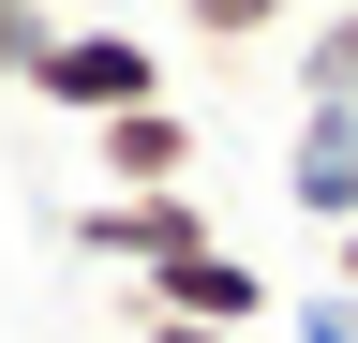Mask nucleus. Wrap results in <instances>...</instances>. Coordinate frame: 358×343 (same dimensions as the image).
<instances>
[{
  "label": "nucleus",
  "instance_id": "obj_5",
  "mask_svg": "<svg viewBox=\"0 0 358 343\" xmlns=\"http://www.w3.org/2000/svg\"><path fill=\"white\" fill-rule=\"evenodd\" d=\"M284 194L313 209V224H358V105H299V135H284Z\"/></svg>",
  "mask_w": 358,
  "mask_h": 343
},
{
  "label": "nucleus",
  "instance_id": "obj_4",
  "mask_svg": "<svg viewBox=\"0 0 358 343\" xmlns=\"http://www.w3.org/2000/svg\"><path fill=\"white\" fill-rule=\"evenodd\" d=\"M90 164H105V194H194V119L120 105V119H90Z\"/></svg>",
  "mask_w": 358,
  "mask_h": 343
},
{
  "label": "nucleus",
  "instance_id": "obj_8",
  "mask_svg": "<svg viewBox=\"0 0 358 343\" xmlns=\"http://www.w3.org/2000/svg\"><path fill=\"white\" fill-rule=\"evenodd\" d=\"M45 30H60L45 0H0V90H30V60H45Z\"/></svg>",
  "mask_w": 358,
  "mask_h": 343
},
{
  "label": "nucleus",
  "instance_id": "obj_7",
  "mask_svg": "<svg viewBox=\"0 0 358 343\" xmlns=\"http://www.w3.org/2000/svg\"><path fill=\"white\" fill-rule=\"evenodd\" d=\"M313 0H179V30L194 45H268V30H299Z\"/></svg>",
  "mask_w": 358,
  "mask_h": 343
},
{
  "label": "nucleus",
  "instance_id": "obj_10",
  "mask_svg": "<svg viewBox=\"0 0 358 343\" xmlns=\"http://www.w3.org/2000/svg\"><path fill=\"white\" fill-rule=\"evenodd\" d=\"M134 343H239V328H179V314H134Z\"/></svg>",
  "mask_w": 358,
  "mask_h": 343
},
{
  "label": "nucleus",
  "instance_id": "obj_1",
  "mask_svg": "<svg viewBox=\"0 0 358 343\" xmlns=\"http://www.w3.org/2000/svg\"><path fill=\"white\" fill-rule=\"evenodd\" d=\"M30 105H60V119H120V105H164V45L150 30H45V60H30Z\"/></svg>",
  "mask_w": 358,
  "mask_h": 343
},
{
  "label": "nucleus",
  "instance_id": "obj_11",
  "mask_svg": "<svg viewBox=\"0 0 358 343\" xmlns=\"http://www.w3.org/2000/svg\"><path fill=\"white\" fill-rule=\"evenodd\" d=\"M329 284H343V298H358V224H343V239H329Z\"/></svg>",
  "mask_w": 358,
  "mask_h": 343
},
{
  "label": "nucleus",
  "instance_id": "obj_3",
  "mask_svg": "<svg viewBox=\"0 0 358 343\" xmlns=\"http://www.w3.org/2000/svg\"><path fill=\"white\" fill-rule=\"evenodd\" d=\"M134 314H179V328H268V269H254V254H179V269H150V284H134Z\"/></svg>",
  "mask_w": 358,
  "mask_h": 343
},
{
  "label": "nucleus",
  "instance_id": "obj_6",
  "mask_svg": "<svg viewBox=\"0 0 358 343\" xmlns=\"http://www.w3.org/2000/svg\"><path fill=\"white\" fill-rule=\"evenodd\" d=\"M299 105H358V0H329L299 30Z\"/></svg>",
  "mask_w": 358,
  "mask_h": 343
},
{
  "label": "nucleus",
  "instance_id": "obj_12",
  "mask_svg": "<svg viewBox=\"0 0 358 343\" xmlns=\"http://www.w3.org/2000/svg\"><path fill=\"white\" fill-rule=\"evenodd\" d=\"M313 15H329V0H313Z\"/></svg>",
  "mask_w": 358,
  "mask_h": 343
},
{
  "label": "nucleus",
  "instance_id": "obj_2",
  "mask_svg": "<svg viewBox=\"0 0 358 343\" xmlns=\"http://www.w3.org/2000/svg\"><path fill=\"white\" fill-rule=\"evenodd\" d=\"M75 254H105V269H179V254H209V209L194 194H90L75 209Z\"/></svg>",
  "mask_w": 358,
  "mask_h": 343
},
{
  "label": "nucleus",
  "instance_id": "obj_9",
  "mask_svg": "<svg viewBox=\"0 0 358 343\" xmlns=\"http://www.w3.org/2000/svg\"><path fill=\"white\" fill-rule=\"evenodd\" d=\"M299 343H358V298L329 284V298H313V314H299Z\"/></svg>",
  "mask_w": 358,
  "mask_h": 343
}]
</instances>
